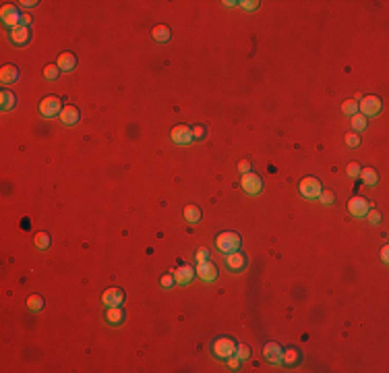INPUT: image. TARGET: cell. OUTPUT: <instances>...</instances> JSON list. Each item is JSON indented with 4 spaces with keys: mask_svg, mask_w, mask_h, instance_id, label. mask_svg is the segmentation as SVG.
<instances>
[{
    "mask_svg": "<svg viewBox=\"0 0 389 373\" xmlns=\"http://www.w3.org/2000/svg\"><path fill=\"white\" fill-rule=\"evenodd\" d=\"M364 218H369L370 224H379V222H381V212H379V210H372V207H370L369 214L364 216Z\"/></svg>",
    "mask_w": 389,
    "mask_h": 373,
    "instance_id": "8d00e7d4",
    "label": "cell"
},
{
    "mask_svg": "<svg viewBox=\"0 0 389 373\" xmlns=\"http://www.w3.org/2000/svg\"><path fill=\"white\" fill-rule=\"evenodd\" d=\"M236 346H238V342L232 336H218V338L211 340L209 351H211V354L215 356V359L228 361L230 356L236 354Z\"/></svg>",
    "mask_w": 389,
    "mask_h": 373,
    "instance_id": "6da1fadb",
    "label": "cell"
},
{
    "mask_svg": "<svg viewBox=\"0 0 389 373\" xmlns=\"http://www.w3.org/2000/svg\"><path fill=\"white\" fill-rule=\"evenodd\" d=\"M236 2H234V0H223V6H234Z\"/></svg>",
    "mask_w": 389,
    "mask_h": 373,
    "instance_id": "ee69618b",
    "label": "cell"
},
{
    "mask_svg": "<svg viewBox=\"0 0 389 373\" xmlns=\"http://www.w3.org/2000/svg\"><path fill=\"white\" fill-rule=\"evenodd\" d=\"M344 143L348 147H358L360 145V135L358 133H348V135H344Z\"/></svg>",
    "mask_w": 389,
    "mask_h": 373,
    "instance_id": "1f68e13d",
    "label": "cell"
},
{
    "mask_svg": "<svg viewBox=\"0 0 389 373\" xmlns=\"http://www.w3.org/2000/svg\"><path fill=\"white\" fill-rule=\"evenodd\" d=\"M39 114L46 116V118H54V116H60L62 112V99L58 96H46L44 99L39 102Z\"/></svg>",
    "mask_w": 389,
    "mask_h": 373,
    "instance_id": "3957f363",
    "label": "cell"
},
{
    "mask_svg": "<svg viewBox=\"0 0 389 373\" xmlns=\"http://www.w3.org/2000/svg\"><path fill=\"white\" fill-rule=\"evenodd\" d=\"M19 79V69H17L15 64H4L2 69H0V81L4 83V85H11Z\"/></svg>",
    "mask_w": 389,
    "mask_h": 373,
    "instance_id": "d6986e66",
    "label": "cell"
},
{
    "mask_svg": "<svg viewBox=\"0 0 389 373\" xmlns=\"http://www.w3.org/2000/svg\"><path fill=\"white\" fill-rule=\"evenodd\" d=\"M170 137H172V141H174L176 145H190V143L195 141V137H193V129L186 127V124H176V127L172 129Z\"/></svg>",
    "mask_w": 389,
    "mask_h": 373,
    "instance_id": "ba28073f",
    "label": "cell"
},
{
    "mask_svg": "<svg viewBox=\"0 0 389 373\" xmlns=\"http://www.w3.org/2000/svg\"><path fill=\"white\" fill-rule=\"evenodd\" d=\"M236 356H238L240 361H246L248 356H251V348H248L246 344H238L236 346Z\"/></svg>",
    "mask_w": 389,
    "mask_h": 373,
    "instance_id": "836d02e7",
    "label": "cell"
},
{
    "mask_svg": "<svg viewBox=\"0 0 389 373\" xmlns=\"http://www.w3.org/2000/svg\"><path fill=\"white\" fill-rule=\"evenodd\" d=\"M195 272H197V276L201 278L203 282H215V280H218V274H220V272H218V265H215L211 259L197 263Z\"/></svg>",
    "mask_w": 389,
    "mask_h": 373,
    "instance_id": "30bf717a",
    "label": "cell"
},
{
    "mask_svg": "<svg viewBox=\"0 0 389 373\" xmlns=\"http://www.w3.org/2000/svg\"><path fill=\"white\" fill-rule=\"evenodd\" d=\"M251 170H253L251 160H240V162H238V172H240V174H246V172H251Z\"/></svg>",
    "mask_w": 389,
    "mask_h": 373,
    "instance_id": "74e56055",
    "label": "cell"
},
{
    "mask_svg": "<svg viewBox=\"0 0 389 373\" xmlns=\"http://www.w3.org/2000/svg\"><path fill=\"white\" fill-rule=\"evenodd\" d=\"M17 4H21L25 8H33V6H37L39 2H37V0H21V2H17Z\"/></svg>",
    "mask_w": 389,
    "mask_h": 373,
    "instance_id": "60d3db41",
    "label": "cell"
},
{
    "mask_svg": "<svg viewBox=\"0 0 389 373\" xmlns=\"http://www.w3.org/2000/svg\"><path fill=\"white\" fill-rule=\"evenodd\" d=\"M259 0H242V2H240V6L244 8V11H257V8H259Z\"/></svg>",
    "mask_w": 389,
    "mask_h": 373,
    "instance_id": "d590c367",
    "label": "cell"
},
{
    "mask_svg": "<svg viewBox=\"0 0 389 373\" xmlns=\"http://www.w3.org/2000/svg\"><path fill=\"white\" fill-rule=\"evenodd\" d=\"M195 274L197 272H195L193 265H180L178 270H174V280H176L178 286H185L195 278Z\"/></svg>",
    "mask_w": 389,
    "mask_h": 373,
    "instance_id": "2e32d148",
    "label": "cell"
},
{
    "mask_svg": "<svg viewBox=\"0 0 389 373\" xmlns=\"http://www.w3.org/2000/svg\"><path fill=\"white\" fill-rule=\"evenodd\" d=\"M44 305H46L44 296H39V294H29L27 296V309L29 311H41V309H44Z\"/></svg>",
    "mask_w": 389,
    "mask_h": 373,
    "instance_id": "d4e9b609",
    "label": "cell"
},
{
    "mask_svg": "<svg viewBox=\"0 0 389 373\" xmlns=\"http://www.w3.org/2000/svg\"><path fill=\"white\" fill-rule=\"evenodd\" d=\"M360 164L358 162H350L346 166V172H348V177H352V178H356V177H360Z\"/></svg>",
    "mask_w": 389,
    "mask_h": 373,
    "instance_id": "d6a6232c",
    "label": "cell"
},
{
    "mask_svg": "<svg viewBox=\"0 0 389 373\" xmlns=\"http://www.w3.org/2000/svg\"><path fill=\"white\" fill-rule=\"evenodd\" d=\"M342 112L346 116H354L356 112H358V102H356V99H346V102L342 104Z\"/></svg>",
    "mask_w": 389,
    "mask_h": 373,
    "instance_id": "83f0119b",
    "label": "cell"
},
{
    "mask_svg": "<svg viewBox=\"0 0 389 373\" xmlns=\"http://www.w3.org/2000/svg\"><path fill=\"white\" fill-rule=\"evenodd\" d=\"M60 122L62 124H66V127H73V124H77L79 120H81V112H79V108L77 106H64L62 108V112H60Z\"/></svg>",
    "mask_w": 389,
    "mask_h": 373,
    "instance_id": "9a60e30c",
    "label": "cell"
},
{
    "mask_svg": "<svg viewBox=\"0 0 389 373\" xmlns=\"http://www.w3.org/2000/svg\"><path fill=\"white\" fill-rule=\"evenodd\" d=\"M298 191H300V195L304 199H319L321 191H323V185L319 178L315 177H304L300 180V185H298Z\"/></svg>",
    "mask_w": 389,
    "mask_h": 373,
    "instance_id": "5b68a950",
    "label": "cell"
},
{
    "mask_svg": "<svg viewBox=\"0 0 389 373\" xmlns=\"http://www.w3.org/2000/svg\"><path fill=\"white\" fill-rule=\"evenodd\" d=\"M102 301H104L106 307H120L122 301H124V293H122V288H118V286H110V288H106V290H104V294H102Z\"/></svg>",
    "mask_w": 389,
    "mask_h": 373,
    "instance_id": "7c38bea8",
    "label": "cell"
},
{
    "mask_svg": "<svg viewBox=\"0 0 389 373\" xmlns=\"http://www.w3.org/2000/svg\"><path fill=\"white\" fill-rule=\"evenodd\" d=\"M58 75H60V69H58L56 64H48L46 69H44V77H46L48 81H56Z\"/></svg>",
    "mask_w": 389,
    "mask_h": 373,
    "instance_id": "f546056e",
    "label": "cell"
},
{
    "mask_svg": "<svg viewBox=\"0 0 389 373\" xmlns=\"http://www.w3.org/2000/svg\"><path fill=\"white\" fill-rule=\"evenodd\" d=\"M240 235L238 232H232V230H223L220 232L218 236H215V247L220 249L222 253H234L240 249Z\"/></svg>",
    "mask_w": 389,
    "mask_h": 373,
    "instance_id": "7a4b0ae2",
    "label": "cell"
},
{
    "mask_svg": "<svg viewBox=\"0 0 389 373\" xmlns=\"http://www.w3.org/2000/svg\"><path fill=\"white\" fill-rule=\"evenodd\" d=\"M223 261H226V268L230 272H234V274L242 272L246 268V257H244V253H240V251L226 253V259H223Z\"/></svg>",
    "mask_w": 389,
    "mask_h": 373,
    "instance_id": "5bb4252c",
    "label": "cell"
},
{
    "mask_svg": "<svg viewBox=\"0 0 389 373\" xmlns=\"http://www.w3.org/2000/svg\"><path fill=\"white\" fill-rule=\"evenodd\" d=\"M369 210H370L369 199H364L360 195H354L350 201H348V212H350V216H354V218H364V216L369 214Z\"/></svg>",
    "mask_w": 389,
    "mask_h": 373,
    "instance_id": "9c48e42d",
    "label": "cell"
},
{
    "mask_svg": "<svg viewBox=\"0 0 389 373\" xmlns=\"http://www.w3.org/2000/svg\"><path fill=\"white\" fill-rule=\"evenodd\" d=\"M226 363H228V367H230L232 371H238V367H240V359H238L236 354H234V356H230V359H228Z\"/></svg>",
    "mask_w": 389,
    "mask_h": 373,
    "instance_id": "ab89813d",
    "label": "cell"
},
{
    "mask_svg": "<svg viewBox=\"0 0 389 373\" xmlns=\"http://www.w3.org/2000/svg\"><path fill=\"white\" fill-rule=\"evenodd\" d=\"M381 259H383V263L389 261V247H383V249H381Z\"/></svg>",
    "mask_w": 389,
    "mask_h": 373,
    "instance_id": "7bdbcfd3",
    "label": "cell"
},
{
    "mask_svg": "<svg viewBox=\"0 0 389 373\" xmlns=\"http://www.w3.org/2000/svg\"><path fill=\"white\" fill-rule=\"evenodd\" d=\"M106 323L108 326H120L124 321V309L122 307H106Z\"/></svg>",
    "mask_w": 389,
    "mask_h": 373,
    "instance_id": "ac0fdd59",
    "label": "cell"
},
{
    "mask_svg": "<svg viewBox=\"0 0 389 373\" xmlns=\"http://www.w3.org/2000/svg\"><path fill=\"white\" fill-rule=\"evenodd\" d=\"M205 127H203V124H195V127H193V137L197 139V141H203L205 139Z\"/></svg>",
    "mask_w": 389,
    "mask_h": 373,
    "instance_id": "e575fe53",
    "label": "cell"
},
{
    "mask_svg": "<svg viewBox=\"0 0 389 373\" xmlns=\"http://www.w3.org/2000/svg\"><path fill=\"white\" fill-rule=\"evenodd\" d=\"M56 66H58V69H60L62 73H71L74 66H77V56H74L73 52H62V54H58Z\"/></svg>",
    "mask_w": 389,
    "mask_h": 373,
    "instance_id": "e0dca14e",
    "label": "cell"
},
{
    "mask_svg": "<svg viewBox=\"0 0 389 373\" xmlns=\"http://www.w3.org/2000/svg\"><path fill=\"white\" fill-rule=\"evenodd\" d=\"M298 363H300V351H298V348H286L284 354H281V365L294 367Z\"/></svg>",
    "mask_w": 389,
    "mask_h": 373,
    "instance_id": "7402d4cb",
    "label": "cell"
},
{
    "mask_svg": "<svg viewBox=\"0 0 389 373\" xmlns=\"http://www.w3.org/2000/svg\"><path fill=\"white\" fill-rule=\"evenodd\" d=\"M381 110H383V102H381V98L379 96H364V98H360V102H358V112L362 114V116H377V114H381Z\"/></svg>",
    "mask_w": 389,
    "mask_h": 373,
    "instance_id": "277c9868",
    "label": "cell"
},
{
    "mask_svg": "<svg viewBox=\"0 0 389 373\" xmlns=\"http://www.w3.org/2000/svg\"><path fill=\"white\" fill-rule=\"evenodd\" d=\"M33 243H36L37 249H41V251H46V249H50V243H52V238H50L48 232H37L36 238H33Z\"/></svg>",
    "mask_w": 389,
    "mask_h": 373,
    "instance_id": "484cf974",
    "label": "cell"
},
{
    "mask_svg": "<svg viewBox=\"0 0 389 373\" xmlns=\"http://www.w3.org/2000/svg\"><path fill=\"white\" fill-rule=\"evenodd\" d=\"M160 286H162V288H166V290H170V288H174V286H176V280H174V274H164V276L160 278Z\"/></svg>",
    "mask_w": 389,
    "mask_h": 373,
    "instance_id": "4dcf8cb0",
    "label": "cell"
},
{
    "mask_svg": "<svg viewBox=\"0 0 389 373\" xmlns=\"http://www.w3.org/2000/svg\"><path fill=\"white\" fill-rule=\"evenodd\" d=\"M360 178L367 187H377L379 185V172L375 168H362L360 170Z\"/></svg>",
    "mask_w": 389,
    "mask_h": 373,
    "instance_id": "cb8c5ba5",
    "label": "cell"
},
{
    "mask_svg": "<svg viewBox=\"0 0 389 373\" xmlns=\"http://www.w3.org/2000/svg\"><path fill=\"white\" fill-rule=\"evenodd\" d=\"M367 124H369L367 116H362L360 112H356V114L352 116V129H354V133H360V131H364V129H367Z\"/></svg>",
    "mask_w": 389,
    "mask_h": 373,
    "instance_id": "4316f807",
    "label": "cell"
},
{
    "mask_svg": "<svg viewBox=\"0 0 389 373\" xmlns=\"http://www.w3.org/2000/svg\"><path fill=\"white\" fill-rule=\"evenodd\" d=\"M195 257H197V263H201V261H207V259H209V249L201 247V249H199V251L195 253Z\"/></svg>",
    "mask_w": 389,
    "mask_h": 373,
    "instance_id": "f35d334b",
    "label": "cell"
},
{
    "mask_svg": "<svg viewBox=\"0 0 389 373\" xmlns=\"http://www.w3.org/2000/svg\"><path fill=\"white\" fill-rule=\"evenodd\" d=\"M240 187H242V191L246 195H259L263 191V178L251 170V172L242 174V178H240Z\"/></svg>",
    "mask_w": 389,
    "mask_h": 373,
    "instance_id": "8992f818",
    "label": "cell"
},
{
    "mask_svg": "<svg viewBox=\"0 0 389 373\" xmlns=\"http://www.w3.org/2000/svg\"><path fill=\"white\" fill-rule=\"evenodd\" d=\"M0 19H2L4 27H8V29L19 27L21 15H19V11H17V4H4L2 8H0Z\"/></svg>",
    "mask_w": 389,
    "mask_h": 373,
    "instance_id": "52a82bcc",
    "label": "cell"
},
{
    "mask_svg": "<svg viewBox=\"0 0 389 373\" xmlns=\"http://www.w3.org/2000/svg\"><path fill=\"white\" fill-rule=\"evenodd\" d=\"M281 354H284V348H281L278 342H267L263 346L265 361L271 363V365H281Z\"/></svg>",
    "mask_w": 389,
    "mask_h": 373,
    "instance_id": "4fadbf2b",
    "label": "cell"
},
{
    "mask_svg": "<svg viewBox=\"0 0 389 373\" xmlns=\"http://www.w3.org/2000/svg\"><path fill=\"white\" fill-rule=\"evenodd\" d=\"M31 15H21V25H25V27H29V25H31Z\"/></svg>",
    "mask_w": 389,
    "mask_h": 373,
    "instance_id": "b9f144b4",
    "label": "cell"
},
{
    "mask_svg": "<svg viewBox=\"0 0 389 373\" xmlns=\"http://www.w3.org/2000/svg\"><path fill=\"white\" fill-rule=\"evenodd\" d=\"M201 207L199 205H195V203H188L186 207H185V220L188 222V224H199L201 222Z\"/></svg>",
    "mask_w": 389,
    "mask_h": 373,
    "instance_id": "603a6c76",
    "label": "cell"
},
{
    "mask_svg": "<svg viewBox=\"0 0 389 373\" xmlns=\"http://www.w3.org/2000/svg\"><path fill=\"white\" fill-rule=\"evenodd\" d=\"M17 106V96L13 94L11 89H2L0 91V108L6 112V110H13Z\"/></svg>",
    "mask_w": 389,
    "mask_h": 373,
    "instance_id": "44dd1931",
    "label": "cell"
},
{
    "mask_svg": "<svg viewBox=\"0 0 389 373\" xmlns=\"http://www.w3.org/2000/svg\"><path fill=\"white\" fill-rule=\"evenodd\" d=\"M319 201L323 203V205H333L335 203V193L333 191H321V195H319Z\"/></svg>",
    "mask_w": 389,
    "mask_h": 373,
    "instance_id": "f1b7e54d",
    "label": "cell"
},
{
    "mask_svg": "<svg viewBox=\"0 0 389 373\" xmlns=\"http://www.w3.org/2000/svg\"><path fill=\"white\" fill-rule=\"evenodd\" d=\"M8 39H11L15 46H27L31 41V29L25 27V25H19V27L8 31Z\"/></svg>",
    "mask_w": 389,
    "mask_h": 373,
    "instance_id": "8fae6325",
    "label": "cell"
},
{
    "mask_svg": "<svg viewBox=\"0 0 389 373\" xmlns=\"http://www.w3.org/2000/svg\"><path fill=\"white\" fill-rule=\"evenodd\" d=\"M151 38L157 41V44H168L170 38H172V31L168 25H155L153 31H151Z\"/></svg>",
    "mask_w": 389,
    "mask_h": 373,
    "instance_id": "ffe728a7",
    "label": "cell"
}]
</instances>
